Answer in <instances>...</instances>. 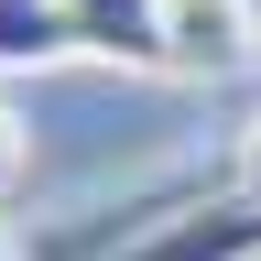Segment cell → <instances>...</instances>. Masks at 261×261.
<instances>
[{
    "instance_id": "obj_1",
    "label": "cell",
    "mask_w": 261,
    "mask_h": 261,
    "mask_svg": "<svg viewBox=\"0 0 261 261\" xmlns=\"http://www.w3.org/2000/svg\"><path fill=\"white\" fill-rule=\"evenodd\" d=\"M109 261H261V196H196L174 218H142Z\"/></svg>"
},
{
    "instance_id": "obj_2",
    "label": "cell",
    "mask_w": 261,
    "mask_h": 261,
    "mask_svg": "<svg viewBox=\"0 0 261 261\" xmlns=\"http://www.w3.org/2000/svg\"><path fill=\"white\" fill-rule=\"evenodd\" d=\"M174 76H250L261 65V0H163Z\"/></svg>"
},
{
    "instance_id": "obj_3",
    "label": "cell",
    "mask_w": 261,
    "mask_h": 261,
    "mask_svg": "<svg viewBox=\"0 0 261 261\" xmlns=\"http://www.w3.org/2000/svg\"><path fill=\"white\" fill-rule=\"evenodd\" d=\"M65 22H76L87 65H130V76H174V55H163V0H55Z\"/></svg>"
},
{
    "instance_id": "obj_4",
    "label": "cell",
    "mask_w": 261,
    "mask_h": 261,
    "mask_svg": "<svg viewBox=\"0 0 261 261\" xmlns=\"http://www.w3.org/2000/svg\"><path fill=\"white\" fill-rule=\"evenodd\" d=\"M76 22L55 0H0V76H33V65H76Z\"/></svg>"
},
{
    "instance_id": "obj_5",
    "label": "cell",
    "mask_w": 261,
    "mask_h": 261,
    "mask_svg": "<svg viewBox=\"0 0 261 261\" xmlns=\"http://www.w3.org/2000/svg\"><path fill=\"white\" fill-rule=\"evenodd\" d=\"M22 174H33V120L11 109V87H0V196H11Z\"/></svg>"
},
{
    "instance_id": "obj_6",
    "label": "cell",
    "mask_w": 261,
    "mask_h": 261,
    "mask_svg": "<svg viewBox=\"0 0 261 261\" xmlns=\"http://www.w3.org/2000/svg\"><path fill=\"white\" fill-rule=\"evenodd\" d=\"M240 196H261V120H250V142H240Z\"/></svg>"
},
{
    "instance_id": "obj_7",
    "label": "cell",
    "mask_w": 261,
    "mask_h": 261,
    "mask_svg": "<svg viewBox=\"0 0 261 261\" xmlns=\"http://www.w3.org/2000/svg\"><path fill=\"white\" fill-rule=\"evenodd\" d=\"M0 261H11V228H0Z\"/></svg>"
}]
</instances>
